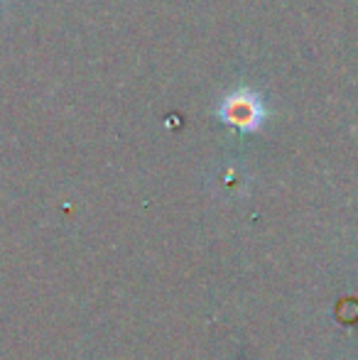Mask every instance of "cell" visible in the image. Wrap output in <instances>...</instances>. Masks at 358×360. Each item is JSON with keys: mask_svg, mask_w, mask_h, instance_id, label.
Segmentation results:
<instances>
[{"mask_svg": "<svg viewBox=\"0 0 358 360\" xmlns=\"http://www.w3.org/2000/svg\"><path fill=\"white\" fill-rule=\"evenodd\" d=\"M216 115L221 123L241 130V133H253L263 125L265 120V105L260 96L253 89H236L221 98L216 105Z\"/></svg>", "mask_w": 358, "mask_h": 360, "instance_id": "obj_1", "label": "cell"}]
</instances>
